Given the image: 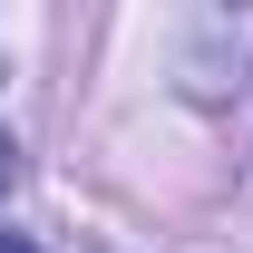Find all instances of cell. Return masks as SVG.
<instances>
[{
    "label": "cell",
    "instance_id": "6da1fadb",
    "mask_svg": "<svg viewBox=\"0 0 253 253\" xmlns=\"http://www.w3.org/2000/svg\"><path fill=\"white\" fill-rule=\"evenodd\" d=\"M10 175H20V146H10V126H0V195H10Z\"/></svg>",
    "mask_w": 253,
    "mask_h": 253
},
{
    "label": "cell",
    "instance_id": "7a4b0ae2",
    "mask_svg": "<svg viewBox=\"0 0 253 253\" xmlns=\"http://www.w3.org/2000/svg\"><path fill=\"white\" fill-rule=\"evenodd\" d=\"M0 253H39V244H30V234H0Z\"/></svg>",
    "mask_w": 253,
    "mask_h": 253
}]
</instances>
